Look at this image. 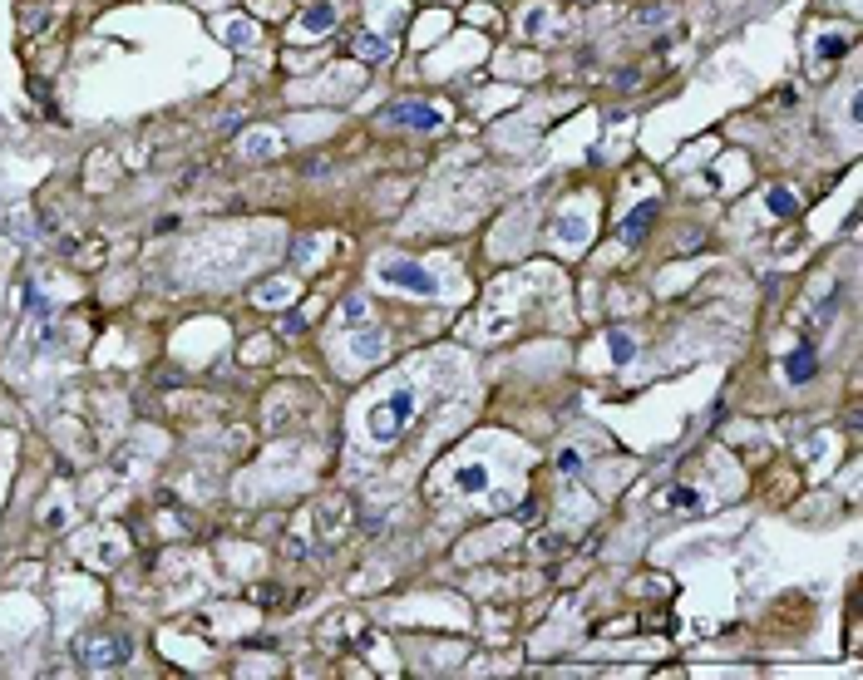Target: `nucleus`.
I'll list each match as a JSON object with an SVG mask.
<instances>
[{"label":"nucleus","instance_id":"1","mask_svg":"<svg viewBox=\"0 0 863 680\" xmlns=\"http://www.w3.org/2000/svg\"><path fill=\"white\" fill-rule=\"evenodd\" d=\"M128 656H133L128 631H99V636H79V641H74V661H79L84 671H113V666H123Z\"/></svg>","mask_w":863,"mask_h":680},{"label":"nucleus","instance_id":"2","mask_svg":"<svg viewBox=\"0 0 863 680\" xmlns=\"http://www.w3.org/2000/svg\"><path fill=\"white\" fill-rule=\"evenodd\" d=\"M410 414H415V389H390V399H380L370 414H365V429L380 439V444H390L395 434H405V424H410Z\"/></svg>","mask_w":863,"mask_h":680},{"label":"nucleus","instance_id":"3","mask_svg":"<svg viewBox=\"0 0 863 680\" xmlns=\"http://www.w3.org/2000/svg\"><path fill=\"white\" fill-rule=\"evenodd\" d=\"M380 282H385V286H400V291H410V296H434L439 291V282H434L430 272H425L420 262H405V257H385V262H380Z\"/></svg>","mask_w":863,"mask_h":680},{"label":"nucleus","instance_id":"4","mask_svg":"<svg viewBox=\"0 0 863 680\" xmlns=\"http://www.w3.org/2000/svg\"><path fill=\"white\" fill-rule=\"evenodd\" d=\"M385 118H390V123H405V128H420V133H434V128L444 123V113H439L434 104H425V99H395V104L385 108Z\"/></svg>","mask_w":863,"mask_h":680},{"label":"nucleus","instance_id":"5","mask_svg":"<svg viewBox=\"0 0 863 680\" xmlns=\"http://www.w3.org/2000/svg\"><path fill=\"white\" fill-rule=\"evenodd\" d=\"M784 375H789V385H809V380L819 375V360H814V350H809V345H794V350L784 355Z\"/></svg>","mask_w":863,"mask_h":680},{"label":"nucleus","instance_id":"6","mask_svg":"<svg viewBox=\"0 0 863 680\" xmlns=\"http://www.w3.org/2000/svg\"><path fill=\"white\" fill-rule=\"evenodd\" d=\"M651 222H656V202H642V207H637V212L622 222V242H627V247H637V242L651 232Z\"/></svg>","mask_w":863,"mask_h":680},{"label":"nucleus","instance_id":"7","mask_svg":"<svg viewBox=\"0 0 863 680\" xmlns=\"http://www.w3.org/2000/svg\"><path fill=\"white\" fill-rule=\"evenodd\" d=\"M350 50H355L360 60H385V55H390V40H380V35H370V30H365V35H355V40H350Z\"/></svg>","mask_w":863,"mask_h":680},{"label":"nucleus","instance_id":"8","mask_svg":"<svg viewBox=\"0 0 863 680\" xmlns=\"http://www.w3.org/2000/svg\"><path fill=\"white\" fill-rule=\"evenodd\" d=\"M454 484L464 488V493H489V469H484V464H464Z\"/></svg>","mask_w":863,"mask_h":680},{"label":"nucleus","instance_id":"9","mask_svg":"<svg viewBox=\"0 0 863 680\" xmlns=\"http://www.w3.org/2000/svg\"><path fill=\"white\" fill-rule=\"evenodd\" d=\"M764 202H769V212H774V217L799 212V202H794V193H789V188H769V193H764Z\"/></svg>","mask_w":863,"mask_h":680},{"label":"nucleus","instance_id":"10","mask_svg":"<svg viewBox=\"0 0 863 680\" xmlns=\"http://www.w3.org/2000/svg\"><path fill=\"white\" fill-rule=\"evenodd\" d=\"M330 25H335V5H311V10H306V30H311V35H316V30H330Z\"/></svg>","mask_w":863,"mask_h":680},{"label":"nucleus","instance_id":"11","mask_svg":"<svg viewBox=\"0 0 863 680\" xmlns=\"http://www.w3.org/2000/svg\"><path fill=\"white\" fill-rule=\"evenodd\" d=\"M844 50H849V40H844V35H824V40H819V60H839Z\"/></svg>","mask_w":863,"mask_h":680},{"label":"nucleus","instance_id":"12","mask_svg":"<svg viewBox=\"0 0 863 680\" xmlns=\"http://www.w3.org/2000/svg\"><path fill=\"white\" fill-rule=\"evenodd\" d=\"M612 355H617V360H632V340H627L622 330H612Z\"/></svg>","mask_w":863,"mask_h":680},{"label":"nucleus","instance_id":"13","mask_svg":"<svg viewBox=\"0 0 863 680\" xmlns=\"http://www.w3.org/2000/svg\"><path fill=\"white\" fill-rule=\"evenodd\" d=\"M666 15H671V10H666V5H656V10H637L632 20H637V25H656V20H666Z\"/></svg>","mask_w":863,"mask_h":680},{"label":"nucleus","instance_id":"14","mask_svg":"<svg viewBox=\"0 0 863 680\" xmlns=\"http://www.w3.org/2000/svg\"><path fill=\"white\" fill-rule=\"evenodd\" d=\"M345 321H350V325H360V321H365V301H360V296H355V301H345Z\"/></svg>","mask_w":863,"mask_h":680},{"label":"nucleus","instance_id":"15","mask_svg":"<svg viewBox=\"0 0 863 680\" xmlns=\"http://www.w3.org/2000/svg\"><path fill=\"white\" fill-rule=\"evenodd\" d=\"M557 232H567V242H577V232H582V222H577V217H562V222H557Z\"/></svg>","mask_w":863,"mask_h":680}]
</instances>
